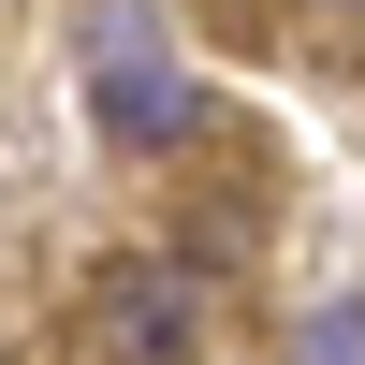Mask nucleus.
Here are the masks:
<instances>
[{
  "label": "nucleus",
  "instance_id": "7ed1b4c3",
  "mask_svg": "<svg viewBox=\"0 0 365 365\" xmlns=\"http://www.w3.org/2000/svg\"><path fill=\"white\" fill-rule=\"evenodd\" d=\"M292 365H365V307H351V292L292 322Z\"/></svg>",
  "mask_w": 365,
  "mask_h": 365
},
{
  "label": "nucleus",
  "instance_id": "f03ea898",
  "mask_svg": "<svg viewBox=\"0 0 365 365\" xmlns=\"http://www.w3.org/2000/svg\"><path fill=\"white\" fill-rule=\"evenodd\" d=\"M88 117H103L117 146H175L205 103H190V73H175L161 44H103V73H88Z\"/></svg>",
  "mask_w": 365,
  "mask_h": 365
},
{
  "label": "nucleus",
  "instance_id": "f257e3e1",
  "mask_svg": "<svg viewBox=\"0 0 365 365\" xmlns=\"http://www.w3.org/2000/svg\"><path fill=\"white\" fill-rule=\"evenodd\" d=\"M88 322H103V365H190L205 351V278L190 263H103Z\"/></svg>",
  "mask_w": 365,
  "mask_h": 365
}]
</instances>
